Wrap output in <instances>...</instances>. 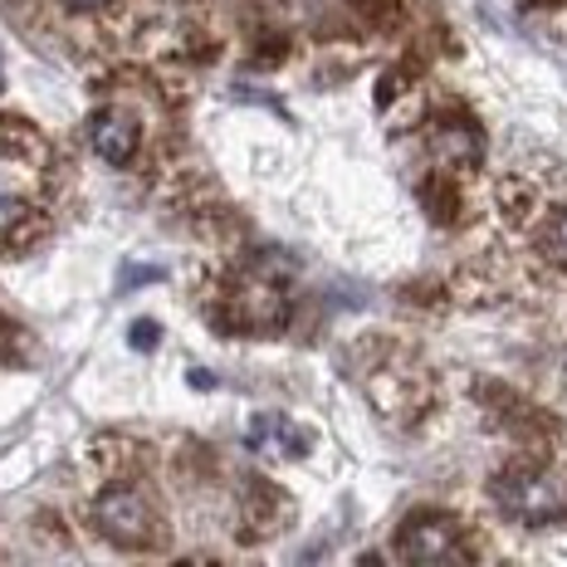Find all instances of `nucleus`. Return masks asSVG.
I'll use <instances>...</instances> for the list:
<instances>
[{"label": "nucleus", "mask_w": 567, "mask_h": 567, "mask_svg": "<svg viewBox=\"0 0 567 567\" xmlns=\"http://www.w3.org/2000/svg\"><path fill=\"white\" fill-rule=\"evenodd\" d=\"M494 504L518 524H553L563 514L558 489L543 475H528V470H509V475L494 480Z\"/></svg>", "instance_id": "3"}, {"label": "nucleus", "mask_w": 567, "mask_h": 567, "mask_svg": "<svg viewBox=\"0 0 567 567\" xmlns=\"http://www.w3.org/2000/svg\"><path fill=\"white\" fill-rule=\"evenodd\" d=\"M396 553L416 567H455V563H470V548H465V534L451 514H411L406 524L396 528Z\"/></svg>", "instance_id": "2"}, {"label": "nucleus", "mask_w": 567, "mask_h": 567, "mask_svg": "<svg viewBox=\"0 0 567 567\" xmlns=\"http://www.w3.org/2000/svg\"><path fill=\"white\" fill-rule=\"evenodd\" d=\"M127 342H133V348H142V352H147L152 342H157V323H147V318H142V323H133V328H127Z\"/></svg>", "instance_id": "9"}, {"label": "nucleus", "mask_w": 567, "mask_h": 567, "mask_svg": "<svg viewBox=\"0 0 567 567\" xmlns=\"http://www.w3.org/2000/svg\"><path fill=\"white\" fill-rule=\"evenodd\" d=\"M435 147H445V152H451V157H460V162H475L480 137H475V127H470V123H460V127H435Z\"/></svg>", "instance_id": "5"}, {"label": "nucleus", "mask_w": 567, "mask_h": 567, "mask_svg": "<svg viewBox=\"0 0 567 567\" xmlns=\"http://www.w3.org/2000/svg\"><path fill=\"white\" fill-rule=\"evenodd\" d=\"M137 137H142L137 133V117L123 113V109H103V113H93V123H89L93 152H99L103 162H113V167H127V162H133Z\"/></svg>", "instance_id": "4"}, {"label": "nucleus", "mask_w": 567, "mask_h": 567, "mask_svg": "<svg viewBox=\"0 0 567 567\" xmlns=\"http://www.w3.org/2000/svg\"><path fill=\"white\" fill-rule=\"evenodd\" d=\"M20 216H25V200H20L16 186H6V182H0V230H10Z\"/></svg>", "instance_id": "8"}, {"label": "nucleus", "mask_w": 567, "mask_h": 567, "mask_svg": "<svg viewBox=\"0 0 567 567\" xmlns=\"http://www.w3.org/2000/svg\"><path fill=\"white\" fill-rule=\"evenodd\" d=\"M352 10H358L368 25H386V20H396V0H348Z\"/></svg>", "instance_id": "7"}, {"label": "nucleus", "mask_w": 567, "mask_h": 567, "mask_svg": "<svg viewBox=\"0 0 567 567\" xmlns=\"http://www.w3.org/2000/svg\"><path fill=\"white\" fill-rule=\"evenodd\" d=\"M64 6H69V10H103L109 0H64Z\"/></svg>", "instance_id": "10"}, {"label": "nucleus", "mask_w": 567, "mask_h": 567, "mask_svg": "<svg viewBox=\"0 0 567 567\" xmlns=\"http://www.w3.org/2000/svg\"><path fill=\"white\" fill-rule=\"evenodd\" d=\"M93 528L109 543H117V548H152V538H157V509L133 484H109L93 499Z\"/></svg>", "instance_id": "1"}, {"label": "nucleus", "mask_w": 567, "mask_h": 567, "mask_svg": "<svg viewBox=\"0 0 567 567\" xmlns=\"http://www.w3.org/2000/svg\"><path fill=\"white\" fill-rule=\"evenodd\" d=\"M543 250H548V259L567 265V210H558V216L548 220V230H543Z\"/></svg>", "instance_id": "6"}]
</instances>
